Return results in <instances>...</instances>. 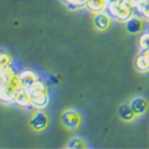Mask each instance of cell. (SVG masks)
Returning <instances> with one entry per match:
<instances>
[{"label":"cell","instance_id":"1","mask_svg":"<svg viewBox=\"0 0 149 149\" xmlns=\"http://www.w3.org/2000/svg\"><path fill=\"white\" fill-rule=\"evenodd\" d=\"M106 12L112 19L119 23H125L136 15V8L135 5L129 0H110Z\"/></svg>","mask_w":149,"mask_h":149},{"label":"cell","instance_id":"2","mask_svg":"<svg viewBox=\"0 0 149 149\" xmlns=\"http://www.w3.org/2000/svg\"><path fill=\"white\" fill-rule=\"evenodd\" d=\"M31 94V106L36 110H43L49 105V90L44 80L40 79L29 87Z\"/></svg>","mask_w":149,"mask_h":149},{"label":"cell","instance_id":"3","mask_svg":"<svg viewBox=\"0 0 149 149\" xmlns=\"http://www.w3.org/2000/svg\"><path fill=\"white\" fill-rule=\"evenodd\" d=\"M23 88L18 75L8 81L0 84V102L4 104H13L17 93Z\"/></svg>","mask_w":149,"mask_h":149},{"label":"cell","instance_id":"4","mask_svg":"<svg viewBox=\"0 0 149 149\" xmlns=\"http://www.w3.org/2000/svg\"><path fill=\"white\" fill-rule=\"evenodd\" d=\"M62 124L68 129H77L81 124V116L75 110H67L61 115Z\"/></svg>","mask_w":149,"mask_h":149},{"label":"cell","instance_id":"5","mask_svg":"<svg viewBox=\"0 0 149 149\" xmlns=\"http://www.w3.org/2000/svg\"><path fill=\"white\" fill-rule=\"evenodd\" d=\"M30 125L36 131H43L49 125V117L42 110H37L30 119Z\"/></svg>","mask_w":149,"mask_h":149},{"label":"cell","instance_id":"6","mask_svg":"<svg viewBox=\"0 0 149 149\" xmlns=\"http://www.w3.org/2000/svg\"><path fill=\"white\" fill-rule=\"evenodd\" d=\"M18 78L23 85V87H25V88H29L31 85H33L37 80L41 79L40 73L35 69H31V68H26V69L20 70L18 73Z\"/></svg>","mask_w":149,"mask_h":149},{"label":"cell","instance_id":"7","mask_svg":"<svg viewBox=\"0 0 149 149\" xmlns=\"http://www.w3.org/2000/svg\"><path fill=\"white\" fill-rule=\"evenodd\" d=\"M93 23H94V26L100 30V31H106L110 26H111V23H112V18L111 16L107 13L106 11L104 12H99V13L94 15L93 18Z\"/></svg>","mask_w":149,"mask_h":149},{"label":"cell","instance_id":"8","mask_svg":"<svg viewBox=\"0 0 149 149\" xmlns=\"http://www.w3.org/2000/svg\"><path fill=\"white\" fill-rule=\"evenodd\" d=\"M125 28L130 33H140L144 29V23L139 16H132L129 20L125 22Z\"/></svg>","mask_w":149,"mask_h":149},{"label":"cell","instance_id":"9","mask_svg":"<svg viewBox=\"0 0 149 149\" xmlns=\"http://www.w3.org/2000/svg\"><path fill=\"white\" fill-rule=\"evenodd\" d=\"M15 104L19 107H30L31 106V94L29 88L23 87L15 98Z\"/></svg>","mask_w":149,"mask_h":149},{"label":"cell","instance_id":"10","mask_svg":"<svg viewBox=\"0 0 149 149\" xmlns=\"http://www.w3.org/2000/svg\"><path fill=\"white\" fill-rule=\"evenodd\" d=\"M130 106L134 110V112L136 113V116H141V115H144L148 111L149 103L147 99H144L142 97H137V98L132 99V102L130 103Z\"/></svg>","mask_w":149,"mask_h":149},{"label":"cell","instance_id":"11","mask_svg":"<svg viewBox=\"0 0 149 149\" xmlns=\"http://www.w3.org/2000/svg\"><path fill=\"white\" fill-rule=\"evenodd\" d=\"M110 3V0H87L85 4V7L92 13H99V12L106 11V7Z\"/></svg>","mask_w":149,"mask_h":149},{"label":"cell","instance_id":"12","mask_svg":"<svg viewBox=\"0 0 149 149\" xmlns=\"http://www.w3.org/2000/svg\"><path fill=\"white\" fill-rule=\"evenodd\" d=\"M135 66L140 72H149V49L140 52L135 60Z\"/></svg>","mask_w":149,"mask_h":149},{"label":"cell","instance_id":"13","mask_svg":"<svg viewBox=\"0 0 149 149\" xmlns=\"http://www.w3.org/2000/svg\"><path fill=\"white\" fill-rule=\"evenodd\" d=\"M118 116L124 122H131V120H134L136 118V113L134 112V110L131 109L130 104H123V105H120L119 109H118Z\"/></svg>","mask_w":149,"mask_h":149},{"label":"cell","instance_id":"14","mask_svg":"<svg viewBox=\"0 0 149 149\" xmlns=\"http://www.w3.org/2000/svg\"><path fill=\"white\" fill-rule=\"evenodd\" d=\"M18 73L19 72L16 69V67L13 65L5 68V69H3V70H0V84H3L5 81H8L11 79L16 78L18 75Z\"/></svg>","mask_w":149,"mask_h":149},{"label":"cell","instance_id":"15","mask_svg":"<svg viewBox=\"0 0 149 149\" xmlns=\"http://www.w3.org/2000/svg\"><path fill=\"white\" fill-rule=\"evenodd\" d=\"M13 65V57L5 50H0V70Z\"/></svg>","mask_w":149,"mask_h":149},{"label":"cell","instance_id":"16","mask_svg":"<svg viewBox=\"0 0 149 149\" xmlns=\"http://www.w3.org/2000/svg\"><path fill=\"white\" fill-rule=\"evenodd\" d=\"M87 147V143H86V141L84 139H80V137H75V139H72L69 144L67 146V148H86Z\"/></svg>","mask_w":149,"mask_h":149},{"label":"cell","instance_id":"17","mask_svg":"<svg viewBox=\"0 0 149 149\" xmlns=\"http://www.w3.org/2000/svg\"><path fill=\"white\" fill-rule=\"evenodd\" d=\"M139 45L141 50H147L149 49V30L146 31L144 33H142V36L139 40Z\"/></svg>","mask_w":149,"mask_h":149},{"label":"cell","instance_id":"18","mask_svg":"<svg viewBox=\"0 0 149 149\" xmlns=\"http://www.w3.org/2000/svg\"><path fill=\"white\" fill-rule=\"evenodd\" d=\"M62 1L70 8H80V7L85 6L87 0H62Z\"/></svg>","mask_w":149,"mask_h":149},{"label":"cell","instance_id":"19","mask_svg":"<svg viewBox=\"0 0 149 149\" xmlns=\"http://www.w3.org/2000/svg\"><path fill=\"white\" fill-rule=\"evenodd\" d=\"M129 1H130V3H132V4H134V1H135V0H129Z\"/></svg>","mask_w":149,"mask_h":149}]
</instances>
